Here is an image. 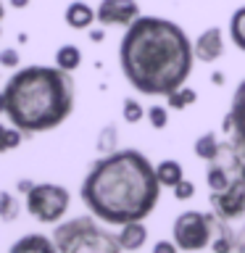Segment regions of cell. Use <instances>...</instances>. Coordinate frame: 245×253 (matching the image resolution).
Masks as SVG:
<instances>
[{
    "label": "cell",
    "mask_w": 245,
    "mask_h": 253,
    "mask_svg": "<svg viewBox=\"0 0 245 253\" xmlns=\"http://www.w3.org/2000/svg\"><path fill=\"white\" fill-rule=\"evenodd\" d=\"M19 63H21V55H19L16 47H3V50H0V66L19 69Z\"/></svg>",
    "instance_id": "cb8c5ba5"
},
{
    "label": "cell",
    "mask_w": 245,
    "mask_h": 253,
    "mask_svg": "<svg viewBox=\"0 0 245 253\" xmlns=\"http://www.w3.org/2000/svg\"><path fill=\"white\" fill-rule=\"evenodd\" d=\"M171 190H174V198H177V201H190V198L195 195V185H193L190 179L177 182V185H174Z\"/></svg>",
    "instance_id": "d4e9b609"
},
{
    "label": "cell",
    "mask_w": 245,
    "mask_h": 253,
    "mask_svg": "<svg viewBox=\"0 0 245 253\" xmlns=\"http://www.w3.org/2000/svg\"><path fill=\"white\" fill-rule=\"evenodd\" d=\"M193 40L163 16H137L119 42V66L132 90L148 98H166L187 84L193 74Z\"/></svg>",
    "instance_id": "6da1fadb"
},
{
    "label": "cell",
    "mask_w": 245,
    "mask_h": 253,
    "mask_svg": "<svg viewBox=\"0 0 245 253\" xmlns=\"http://www.w3.org/2000/svg\"><path fill=\"white\" fill-rule=\"evenodd\" d=\"M211 203V213L227 224H235L245 216V179L237 174V177L229 182L224 190H216V193L208 195Z\"/></svg>",
    "instance_id": "52a82bcc"
},
{
    "label": "cell",
    "mask_w": 245,
    "mask_h": 253,
    "mask_svg": "<svg viewBox=\"0 0 245 253\" xmlns=\"http://www.w3.org/2000/svg\"><path fill=\"white\" fill-rule=\"evenodd\" d=\"M82 203L108 227L145 221L161 201L156 166L134 148H119L92 164L79 187Z\"/></svg>",
    "instance_id": "7a4b0ae2"
},
{
    "label": "cell",
    "mask_w": 245,
    "mask_h": 253,
    "mask_svg": "<svg viewBox=\"0 0 245 253\" xmlns=\"http://www.w3.org/2000/svg\"><path fill=\"white\" fill-rule=\"evenodd\" d=\"M55 251L61 253H119V237L106 229V221L98 216H77L58 221L53 232Z\"/></svg>",
    "instance_id": "277c9868"
},
{
    "label": "cell",
    "mask_w": 245,
    "mask_h": 253,
    "mask_svg": "<svg viewBox=\"0 0 245 253\" xmlns=\"http://www.w3.org/2000/svg\"><path fill=\"white\" fill-rule=\"evenodd\" d=\"M19 219V201H16L13 193L8 190H0V221L11 224V221Z\"/></svg>",
    "instance_id": "44dd1931"
},
{
    "label": "cell",
    "mask_w": 245,
    "mask_h": 253,
    "mask_svg": "<svg viewBox=\"0 0 245 253\" xmlns=\"http://www.w3.org/2000/svg\"><path fill=\"white\" fill-rule=\"evenodd\" d=\"M3 16H5V5H3V0H0V21H3Z\"/></svg>",
    "instance_id": "d6a6232c"
},
{
    "label": "cell",
    "mask_w": 245,
    "mask_h": 253,
    "mask_svg": "<svg viewBox=\"0 0 245 253\" xmlns=\"http://www.w3.org/2000/svg\"><path fill=\"white\" fill-rule=\"evenodd\" d=\"M55 66L74 74V71L82 66V50H79L77 45H61L58 50H55Z\"/></svg>",
    "instance_id": "9a60e30c"
},
{
    "label": "cell",
    "mask_w": 245,
    "mask_h": 253,
    "mask_svg": "<svg viewBox=\"0 0 245 253\" xmlns=\"http://www.w3.org/2000/svg\"><path fill=\"white\" fill-rule=\"evenodd\" d=\"M0 32H3V29H0Z\"/></svg>",
    "instance_id": "836d02e7"
},
{
    "label": "cell",
    "mask_w": 245,
    "mask_h": 253,
    "mask_svg": "<svg viewBox=\"0 0 245 253\" xmlns=\"http://www.w3.org/2000/svg\"><path fill=\"white\" fill-rule=\"evenodd\" d=\"M156 177L161 182V187H174L177 182L185 179V169L174 158H163L161 164H156Z\"/></svg>",
    "instance_id": "4fadbf2b"
},
{
    "label": "cell",
    "mask_w": 245,
    "mask_h": 253,
    "mask_svg": "<svg viewBox=\"0 0 245 253\" xmlns=\"http://www.w3.org/2000/svg\"><path fill=\"white\" fill-rule=\"evenodd\" d=\"M193 53H195V61L216 63L224 55V32H221V27L203 29L193 42Z\"/></svg>",
    "instance_id": "30bf717a"
},
{
    "label": "cell",
    "mask_w": 245,
    "mask_h": 253,
    "mask_svg": "<svg viewBox=\"0 0 245 253\" xmlns=\"http://www.w3.org/2000/svg\"><path fill=\"white\" fill-rule=\"evenodd\" d=\"M32 187H35V182H32V179H19V185H16V190H19V193H24V195H27Z\"/></svg>",
    "instance_id": "4316f807"
},
{
    "label": "cell",
    "mask_w": 245,
    "mask_h": 253,
    "mask_svg": "<svg viewBox=\"0 0 245 253\" xmlns=\"http://www.w3.org/2000/svg\"><path fill=\"white\" fill-rule=\"evenodd\" d=\"M63 19H66V24H69L71 29L84 32V29L92 27L98 16H95V8L87 5L84 0H74V3L66 5V13H63Z\"/></svg>",
    "instance_id": "7c38bea8"
},
{
    "label": "cell",
    "mask_w": 245,
    "mask_h": 253,
    "mask_svg": "<svg viewBox=\"0 0 245 253\" xmlns=\"http://www.w3.org/2000/svg\"><path fill=\"white\" fill-rule=\"evenodd\" d=\"M11 251H55L53 237H42V235H24L21 240H16L11 245Z\"/></svg>",
    "instance_id": "e0dca14e"
},
{
    "label": "cell",
    "mask_w": 245,
    "mask_h": 253,
    "mask_svg": "<svg viewBox=\"0 0 245 253\" xmlns=\"http://www.w3.org/2000/svg\"><path fill=\"white\" fill-rule=\"evenodd\" d=\"M221 129L232 137L237 150L245 156V79L237 84V90L232 95V106H229V114L221 122Z\"/></svg>",
    "instance_id": "9c48e42d"
},
{
    "label": "cell",
    "mask_w": 245,
    "mask_h": 253,
    "mask_svg": "<svg viewBox=\"0 0 245 253\" xmlns=\"http://www.w3.org/2000/svg\"><path fill=\"white\" fill-rule=\"evenodd\" d=\"M211 82L216 84V87H221V84H224V74H221V71H213V74H211Z\"/></svg>",
    "instance_id": "f1b7e54d"
},
{
    "label": "cell",
    "mask_w": 245,
    "mask_h": 253,
    "mask_svg": "<svg viewBox=\"0 0 245 253\" xmlns=\"http://www.w3.org/2000/svg\"><path fill=\"white\" fill-rule=\"evenodd\" d=\"M5 116L24 134H40L61 126L74 111L77 84L71 71L58 66L16 69L3 87Z\"/></svg>",
    "instance_id": "3957f363"
},
{
    "label": "cell",
    "mask_w": 245,
    "mask_h": 253,
    "mask_svg": "<svg viewBox=\"0 0 245 253\" xmlns=\"http://www.w3.org/2000/svg\"><path fill=\"white\" fill-rule=\"evenodd\" d=\"M116 237H119L122 251H140L148 243V227L145 221H126V224L119 227Z\"/></svg>",
    "instance_id": "8fae6325"
},
{
    "label": "cell",
    "mask_w": 245,
    "mask_h": 253,
    "mask_svg": "<svg viewBox=\"0 0 245 253\" xmlns=\"http://www.w3.org/2000/svg\"><path fill=\"white\" fill-rule=\"evenodd\" d=\"M237 174H240V177L245 179V156H243V161H240V169H237Z\"/></svg>",
    "instance_id": "1f68e13d"
},
{
    "label": "cell",
    "mask_w": 245,
    "mask_h": 253,
    "mask_svg": "<svg viewBox=\"0 0 245 253\" xmlns=\"http://www.w3.org/2000/svg\"><path fill=\"white\" fill-rule=\"evenodd\" d=\"M122 119L126 124H140L145 119V108L140 106L137 98H124V106H122Z\"/></svg>",
    "instance_id": "7402d4cb"
},
{
    "label": "cell",
    "mask_w": 245,
    "mask_h": 253,
    "mask_svg": "<svg viewBox=\"0 0 245 253\" xmlns=\"http://www.w3.org/2000/svg\"><path fill=\"white\" fill-rule=\"evenodd\" d=\"M98 24L103 27H129V24L140 16L137 0H100L98 3Z\"/></svg>",
    "instance_id": "ba28073f"
},
{
    "label": "cell",
    "mask_w": 245,
    "mask_h": 253,
    "mask_svg": "<svg viewBox=\"0 0 245 253\" xmlns=\"http://www.w3.org/2000/svg\"><path fill=\"white\" fill-rule=\"evenodd\" d=\"M145 116L153 129H166V124H169V106H150L145 111Z\"/></svg>",
    "instance_id": "603a6c76"
},
{
    "label": "cell",
    "mask_w": 245,
    "mask_h": 253,
    "mask_svg": "<svg viewBox=\"0 0 245 253\" xmlns=\"http://www.w3.org/2000/svg\"><path fill=\"white\" fill-rule=\"evenodd\" d=\"M153 251H156V253H174V251H179V248H177V243H174V240H171V243L161 240V243L153 245Z\"/></svg>",
    "instance_id": "484cf974"
},
{
    "label": "cell",
    "mask_w": 245,
    "mask_h": 253,
    "mask_svg": "<svg viewBox=\"0 0 245 253\" xmlns=\"http://www.w3.org/2000/svg\"><path fill=\"white\" fill-rule=\"evenodd\" d=\"M0 114H5V95H3V90H0Z\"/></svg>",
    "instance_id": "4dcf8cb0"
},
{
    "label": "cell",
    "mask_w": 245,
    "mask_h": 253,
    "mask_svg": "<svg viewBox=\"0 0 245 253\" xmlns=\"http://www.w3.org/2000/svg\"><path fill=\"white\" fill-rule=\"evenodd\" d=\"M103 37H106V35H103V29H92L90 27V40H92V42H103Z\"/></svg>",
    "instance_id": "83f0119b"
},
{
    "label": "cell",
    "mask_w": 245,
    "mask_h": 253,
    "mask_svg": "<svg viewBox=\"0 0 245 253\" xmlns=\"http://www.w3.org/2000/svg\"><path fill=\"white\" fill-rule=\"evenodd\" d=\"M11 5H13V8H19V11H21V8H27V5H29V0H11Z\"/></svg>",
    "instance_id": "f546056e"
},
{
    "label": "cell",
    "mask_w": 245,
    "mask_h": 253,
    "mask_svg": "<svg viewBox=\"0 0 245 253\" xmlns=\"http://www.w3.org/2000/svg\"><path fill=\"white\" fill-rule=\"evenodd\" d=\"M229 40L235 42L237 50L245 53V5L237 8L232 19H229Z\"/></svg>",
    "instance_id": "ac0fdd59"
},
{
    "label": "cell",
    "mask_w": 245,
    "mask_h": 253,
    "mask_svg": "<svg viewBox=\"0 0 245 253\" xmlns=\"http://www.w3.org/2000/svg\"><path fill=\"white\" fill-rule=\"evenodd\" d=\"M24 134L19 126H5V124H0V153H8V150H16L24 142Z\"/></svg>",
    "instance_id": "ffe728a7"
},
{
    "label": "cell",
    "mask_w": 245,
    "mask_h": 253,
    "mask_svg": "<svg viewBox=\"0 0 245 253\" xmlns=\"http://www.w3.org/2000/svg\"><path fill=\"white\" fill-rule=\"evenodd\" d=\"M195 100H198V92H195V87H190V84H182L174 92L166 95V106L174 108V111H185V108L193 106Z\"/></svg>",
    "instance_id": "2e32d148"
},
{
    "label": "cell",
    "mask_w": 245,
    "mask_h": 253,
    "mask_svg": "<svg viewBox=\"0 0 245 253\" xmlns=\"http://www.w3.org/2000/svg\"><path fill=\"white\" fill-rule=\"evenodd\" d=\"M213 235H216L213 213H203V211H182L171 227V240L177 243L179 251L211 248Z\"/></svg>",
    "instance_id": "8992f818"
},
{
    "label": "cell",
    "mask_w": 245,
    "mask_h": 253,
    "mask_svg": "<svg viewBox=\"0 0 245 253\" xmlns=\"http://www.w3.org/2000/svg\"><path fill=\"white\" fill-rule=\"evenodd\" d=\"M95 148H98L103 156H106V153H114V150H119V129H116V124H106V126H103V129L98 132Z\"/></svg>",
    "instance_id": "d6986e66"
},
{
    "label": "cell",
    "mask_w": 245,
    "mask_h": 253,
    "mask_svg": "<svg viewBox=\"0 0 245 253\" xmlns=\"http://www.w3.org/2000/svg\"><path fill=\"white\" fill-rule=\"evenodd\" d=\"M219 153H221V142L216 137V132H205V134H201V137L195 140V156L201 158V161L211 164Z\"/></svg>",
    "instance_id": "5bb4252c"
},
{
    "label": "cell",
    "mask_w": 245,
    "mask_h": 253,
    "mask_svg": "<svg viewBox=\"0 0 245 253\" xmlns=\"http://www.w3.org/2000/svg\"><path fill=\"white\" fill-rule=\"evenodd\" d=\"M71 206V193L55 182H35L27 193V211L40 224H58Z\"/></svg>",
    "instance_id": "5b68a950"
}]
</instances>
